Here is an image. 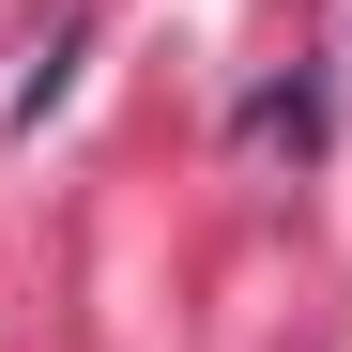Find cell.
Wrapping results in <instances>:
<instances>
[{"mask_svg": "<svg viewBox=\"0 0 352 352\" xmlns=\"http://www.w3.org/2000/svg\"><path fill=\"white\" fill-rule=\"evenodd\" d=\"M245 138L307 168V153H322V77H276V92H245Z\"/></svg>", "mask_w": 352, "mask_h": 352, "instance_id": "cell-1", "label": "cell"}, {"mask_svg": "<svg viewBox=\"0 0 352 352\" xmlns=\"http://www.w3.org/2000/svg\"><path fill=\"white\" fill-rule=\"evenodd\" d=\"M62 77H77V31H46V46H31V77H16V123H46V107H62Z\"/></svg>", "mask_w": 352, "mask_h": 352, "instance_id": "cell-2", "label": "cell"}]
</instances>
